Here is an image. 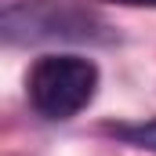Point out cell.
Here are the masks:
<instances>
[{
  "label": "cell",
  "instance_id": "1",
  "mask_svg": "<svg viewBox=\"0 0 156 156\" xmlns=\"http://www.w3.org/2000/svg\"><path fill=\"white\" fill-rule=\"evenodd\" d=\"M29 102L47 120H73L94 102L98 66L83 55H44L26 80Z\"/></svg>",
  "mask_w": 156,
  "mask_h": 156
},
{
  "label": "cell",
  "instance_id": "2",
  "mask_svg": "<svg viewBox=\"0 0 156 156\" xmlns=\"http://www.w3.org/2000/svg\"><path fill=\"white\" fill-rule=\"evenodd\" d=\"M0 29L7 44H29V40H94L102 26L98 15L76 4H55V0H29L11 4L0 15Z\"/></svg>",
  "mask_w": 156,
  "mask_h": 156
},
{
  "label": "cell",
  "instance_id": "3",
  "mask_svg": "<svg viewBox=\"0 0 156 156\" xmlns=\"http://www.w3.org/2000/svg\"><path fill=\"white\" fill-rule=\"evenodd\" d=\"M113 134L138 145V149H156V116L142 120V123H123V127H113Z\"/></svg>",
  "mask_w": 156,
  "mask_h": 156
},
{
  "label": "cell",
  "instance_id": "4",
  "mask_svg": "<svg viewBox=\"0 0 156 156\" xmlns=\"http://www.w3.org/2000/svg\"><path fill=\"white\" fill-rule=\"evenodd\" d=\"M123 4H153L156 7V0H123Z\"/></svg>",
  "mask_w": 156,
  "mask_h": 156
}]
</instances>
